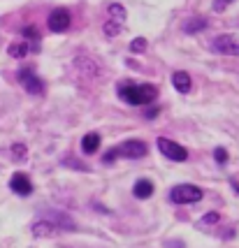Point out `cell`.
Returning a JSON list of instances; mask_svg holds the SVG:
<instances>
[{"label":"cell","instance_id":"d6986e66","mask_svg":"<svg viewBox=\"0 0 239 248\" xmlns=\"http://www.w3.org/2000/svg\"><path fill=\"white\" fill-rule=\"evenodd\" d=\"M214 158H216L218 165H225V162H228V151H225L223 146H218L216 151H214Z\"/></svg>","mask_w":239,"mask_h":248},{"label":"cell","instance_id":"6da1fadb","mask_svg":"<svg viewBox=\"0 0 239 248\" xmlns=\"http://www.w3.org/2000/svg\"><path fill=\"white\" fill-rule=\"evenodd\" d=\"M72 230H77L75 220L67 218L65 214H61V211H49L31 225V232L35 237H56L61 232H72Z\"/></svg>","mask_w":239,"mask_h":248},{"label":"cell","instance_id":"3957f363","mask_svg":"<svg viewBox=\"0 0 239 248\" xmlns=\"http://www.w3.org/2000/svg\"><path fill=\"white\" fill-rule=\"evenodd\" d=\"M202 188H197L193 184H179L170 190V200L174 204H195L202 200Z\"/></svg>","mask_w":239,"mask_h":248},{"label":"cell","instance_id":"7a4b0ae2","mask_svg":"<svg viewBox=\"0 0 239 248\" xmlns=\"http://www.w3.org/2000/svg\"><path fill=\"white\" fill-rule=\"evenodd\" d=\"M119 95L123 102H128L132 107H146L156 102L158 88L151 84H126V86H119Z\"/></svg>","mask_w":239,"mask_h":248},{"label":"cell","instance_id":"ba28073f","mask_svg":"<svg viewBox=\"0 0 239 248\" xmlns=\"http://www.w3.org/2000/svg\"><path fill=\"white\" fill-rule=\"evenodd\" d=\"M49 31L51 32H65L70 28V23H72V16H70V12L63 10V7H56L51 14H49Z\"/></svg>","mask_w":239,"mask_h":248},{"label":"cell","instance_id":"9a60e30c","mask_svg":"<svg viewBox=\"0 0 239 248\" xmlns=\"http://www.w3.org/2000/svg\"><path fill=\"white\" fill-rule=\"evenodd\" d=\"M31 51V46H28V42H16V44H10V49H7V54L12 56V58H23V56Z\"/></svg>","mask_w":239,"mask_h":248},{"label":"cell","instance_id":"ffe728a7","mask_svg":"<svg viewBox=\"0 0 239 248\" xmlns=\"http://www.w3.org/2000/svg\"><path fill=\"white\" fill-rule=\"evenodd\" d=\"M12 153H14L16 160H26V146H23V144H14V146H12Z\"/></svg>","mask_w":239,"mask_h":248},{"label":"cell","instance_id":"30bf717a","mask_svg":"<svg viewBox=\"0 0 239 248\" xmlns=\"http://www.w3.org/2000/svg\"><path fill=\"white\" fill-rule=\"evenodd\" d=\"M153 181H149V179H140V181H135V186H132V195L137 197V200H149L153 195Z\"/></svg>","mask_w":239,"mask_h":248},{"label":"cell","instance_id":"7402d4cb","mask_svg":"<svg viewBox=\"0 0 239 248\" xmlns=\"http://www.w3.org/2000/svg\"><path fill=\"white\" fill-rule=\"evenodd\" d=\"M116 158H119V151H116V149H109L107 155L102 158V162H105V165H112V162L116 160Z\"/></svg>","mask_w":239,"mask_h":248},{"label":"cell","instance_id":"44dd1931","mask_svg":"<svg viewBox=\"0 0 239 248\" xmlns=\"http://www.w3.org/2000/svg\"><path fill=\"white\" fill-rule=\"evenodd\" d=\"M232 2H235V0H214L211 7H214V12H225L228 10V5H232Z\"/></svg>","mask_w":239,"mask_h":248},{"label":"cell","instance_id":"8fae6325","mask_svg":"<svg viewBox=\"0 0 239 248\" xmlns=\"http://www.w3.org/2000/svg\"><path fill=\"white\" fill-rule=\"evenodd\" d=\"M172 86L176 88L179 93H191V86H193L191 75H188V72H174L172 75Z\"/></svg>","mask_w":239,"mask_h":248},{"label":"cell","instance_id":"cb8c5ba5","mask_svg":"<svg viewBox=\"0 0 239 248\" xmlns=\"http://www.w3.org/2000/svg\"><path fill=\"white\" fill-rule=\"evenodd\" d=\"M202 225H211V223H218V214H207L202 220H200Z\"/></svg>","mask_w":239,"mask_h":248},{"label":"cell","instance_id":"8992f818","mask_svg":"<svg viewBox=\"0 0 239 248\" xmlns=\"http://www.w3.org/2000/svg\"><path fill=\"white\" fill-rule=\"evenodd\" d=\"M156 146H158V151L163 153L167 160L184 162L186 158H188V151H186L181 144H176V141H172V140H165V137H160V140L156 141Z\"/></svg>","mask_w":239,"mask_h":248},{"label":"cell","instance_id":"e0dca14e","mask_svg":"<svg viewBox=\"0 0 239 248\" xmlns=\"http://www.w3.org/2000/svg\"><path fill=\"white\" fill-rule=\"evenodd\" d=\"M107 12H109L112 19H116V21H121V23H123V19H126V10H123L121 5H116V2H112V5L107 7Z\"/></svg>","mask_w":239,"mask_h":248},{"label":"cell","instance_id":"52a82bcc","mask_svg":"<svg viewBox=\"0 0 239 248\" xmlns=\"http://www.w3.org/2000/svg\"><path fill=\"white\" fill-rule=\"evenodd\" d=\"M116 151H119V158H128V160H140L144 158L149 149H146V144L140 140H128L123 141L121 146H116Z\"/></svg>","mask_w":239,"mask_h":248},{"label":"cell","instance_id":"5bb4252c","mask_svg":"<svg viewBox=\"0 0 239 248\" xmlns=\"http://www.w3.org/2000/svg\"><path fill=\"white\" fill-rule=\"evenodd\" d=\"M21 35L26 37V40L33 42V51H40V32H37L35 26H26V28L21 31Z\"/></svg>","mask_w":239,"mask_h":248},{"label":"cell","instance_id":"4fadbf2b","mask_svg":"<svg viewBox=\"0 0 239 248\" xmlns=\"http://www.w3.org/2000/svg\"><path fill=\"white\" fill-rule=\"evenodd\" d=\"M207 28V19L205 16H197V19H188L184 23V32L186 35H195V32H202Z\"/></svg>","mask_w":239,"mask_h":248},{"label":"cell","instance_id":"277c9868","mask_svg":"<svg viewBox=\"0 0 239 248\" xmlns=\"http://www.w3.org/2000/svg\"><path fill=\"white\" fill-rule=\"evenodd\" d=\"M16 79H19V84L23 86L26 93H31V95H44V81L35 75L33 67H21Z\"/></svg>","mask_w":239,"mask_h":248},{"label":"cell","instance_id":"603a6c76","mask_svg":"<svg viewBox=\"0 0 239 248\" xmlns=\"http://www.w3.org/2000/svg\"><path fill=\"white\" fill-rule=\"evenodd\" d=\"M63 165H70V167H75V170H79V172H88V167L79 165V162L72 160V158H65V160H63Z\"/></svg>","mask_w":239,"mask_h":248},{"label":"cell","instance_id":"ac0fdd59","mask_svg":"<svg viewBox=\"0 0 239 248\" xmlns=\"http://www.w3.org/2000/svg\"><path fill=\"white\" fill-rule=\"evenodd\" d=\"M144 49H146V40H144V37H135V40L130 42V51H132V54H142Z\"/></svg>","mask_w":239,"mask_h":248},{"label":"cell","instance_id":"5b68a950","mask_svg":"<svg viewBox=\"0 0 239 248\" xmlns=\"http://www.w3.org/2000/svg\"><path fill=\"white\" fill-rule=\"evenodd\" d=\"M209 49L223 56H239V40L235 35H218L211 40Z\"/></svg>","mask_w":239,"mask_h":248},{"label":"cell","instance_id":"d4e9b609","mask_svg":"<svg viewBox=\"0 0 239 248\" xmlns=\"http://www.w3.org/2000/svg\"><path fill=\"white\" fill-rule=\"evenodd\" d=\"M156 116H158V107H151L146 111V119H156Z\"/></svg>","mask_w":239,"mask_h":248},{"label":"cell","instance_id":"9c48e42d","mask_svg":"<svg viewBox=\"0 0 239 248\" xmlns=\"http://www.w3.org/2000/svg\"><path fill=\"white\" fill-rule=\"evenodd\" d=\"M10 190L16 193L19 197H28V195L33 193V184H31V179L23 172H16V174H12V179H10Z\"/></svg>","mask_w":239,"mask_h":248},{"label":"cell","instance_id":"2e32d148","mask_svg":"<svg viewBox=\"0 0 239 248\" xmlns=\"http://www.w3.org/2000/svg\"><path fill=\"white\" fill-rule=\"evenodd\" d=\"M121 28H123V23L116 21V19H109L107 23H105V35L107 37H114V35H119Z\"/></svg>","mask_w":239,"mask_h":248},{"label":"cell","instance_id":"7c38bea8","mask_svg":"<svg viewBox=\"0 0 239 248\" xmlns=\"http://www.w3.org/2000/svg\"><path fill=\"white\" fill-rule=\"evenodd\" d=\"M100 149V135L98 132H88L84 135V140H81V151L91 155V153H96Z\"/></svg>","mask_w":239,"mask_h":248}]
</instances>
